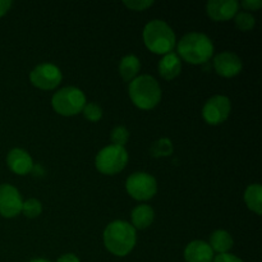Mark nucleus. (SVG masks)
Returning <instances> with one entry per match:
<instances>
[{
    "label": "nucleus",
    "mask_w": 262,
    "mask_h": 262,
    "mask_svg": "<svg viewBox=\"0 0 262 262\" xmlns=\"http://www.w3.org/2000/svg\"><path fill=\"white\" fill-rule=\"evenodd\" d=\"M56 262H79V258L74 253H66V255L60 256Z\"/></svg>",
    "instance_id": "nucleus-29"
},
{
    "label": "nucleus",
    "mask_w": 262,
    "mask_h": 262,
    "mask_svg": "<svg viewBox=\"0 0 262 262\" xmlns=\"http://www.w3.org/2000/svg\"><path fill=\"white\" fill-rule=\"evenodd\" d=\"M53 109L63 117H73L81 113L86 105V96L77 87H64L51 99Z\"/></svg>",
    "instance_id": "nucleus-5"
},
{
    "label": "nucleus",
    "mask_w": 262,
    "mask_h": 262,
    "mask_svg": "<svg viewBox=\"0 0 262 262\" xmlns=\"http://www.w3.org/2000/svg\"><path fill=\"white\" fill-rule=\"evenodd\" d=\"M173 142L169 138H160L151 145L150 155L152 158H166L173 154Z\"/></svg>",
    "instance_id": "nucleus-20"
},
{
    "label": "nucleus",
    "mask_w": 262,
    "mask_h": 262,
    "mask_svg": "<svg viewBox=\"0 0 262 262\" xmlns=\"http://www.w3.org/2000/svg\"><path fill=\"white\" fill-rule=\"evenodd\" d=\"M210 247L212 251L217 252L219 255L222 253H228L233 247V238L227 230H215L210 235Z\"/></svg>",
    "instance_id": "nucleus-17"
},
{
    "label": "nucleus",
    "mask_w": 262,
    "mask_h": 262,
    "mask_svg": "<svg viewBox=\"0 0 262 262\" xmlns=\"http://www.w3.org/2000/svg\"><path fill=\"white\" fill-rule=\"evenodd\" d=\"M159 73L166 81H171V79L177 78L181 74L182 71V61L181 58L177 53H169L163 56L160 61H159Z\"/></svg>",
    "instance_id": "nucleus-15"
},
{
    "label": "nucleus",
    "mask_w": 262,
    "mask_h": 262,
    "mask_svg": "<svg viewBox=\"0 0 262 262\" xmlns=\"http://www.w3.org/2000/svg\"><path fill=\"white\" fill-rule=\"evenodd\" d=\"M184 258L187 262H212L214 251L209 243L204 241H193L188 243L184 250Z\"/></svg>",
    "instance_id": "nucleus-14"
},
{
    "label": "nucleus",
    "mask_w": 262,
    "mask_h": 262,
    "mask_svg": "<svg viewBox=\"0 0 262 262\" xmlns=\"http://www.w3.org/2000/svg\"><path fill=\"white\" fill-rule=\"evenodd\" d=\"M245 201L248 209L255 214H262V187L260 184H251L245 192Z\"/></svg>",
    "instance_id": "nucleus-19"
},
{
    "label": "nucleus",
    "mask_w": 262,
    "mask_h": 262,
    "mask_svg": "<svg viewBox=\"0 0 262 262\" xmlns=\"http://www.w3.org/2000/svg\"><path fill=\"white\" fill-rule=\"evenodd\" d=\"M125 189L132 199L137 201H147L158 192V182L151 174L136 171L127 178Z\"/></svg>",
    "instance_id": "nucleus-7"
},
{
    "label": "nucleus",
    "mask_w": 262,
    "mask_h": 262,
    "mask_svg": "<svg viewBox=\"0 0 262 262\" xmlns=\"http://www.w3.org/2000/svg\"><path fill=\"white\" fill-rule=\"evenodd\" d=\"M132 227L135 229H146L152 224L155 212L150 205H138L132 211Z\"/></svg>",
    "instance_id": "nucleus-16"
},
{
    "label": "nucleus",
    "mask_w": 262,
    "mask_h": 262,
    "mask_svg": "<svg viewBox=\"0 0 262 262\" xmlns=\"http://www.w3.org/2000/svg\"><path fill=\"white\" fill-rule=\"evenodd\" d=\"M239 5H242L243 9L246 10H258L262 7L261 0H245V2L239 3Z\"/></svg>",
    "instance_id": "nucleus-26"
},
{
    "label": "nucleus",
    "mask_w": 262,
    "mask_h": 262,
    "mask_svg": "<svg viewBox=\"0 0 262 262\" xmlns=\"http://www.w3.org/2000/svg\"><path fill=\"white\" fill-rule=\"evenodd\" d=\"M232 104L229 97L216 95L207 100L202 109V117L210 125H219L229 118Z\"/></svg>",
    "instance_id": "nucleus-9"
},
{
    "label": "nucleus",
    "mask_w": 262,
    "mask_h": 262,
    "mask_svg": "<svg viewBox=\"0 0 262 262\" xmlns=\"http://www.w3.org/2000/svg\"><path fill=\"white\" fill-rule=\"evenodd\" d=\"M22 212L25 216L33 219V217H37L41 215V212H42V205H41V202L38 200L30 199L23 202Z\"/></svg>",
    "instance_id": "nucleus-22"
},
{
    "label": "nucleus",
    "mask_w": 262,
    "mask_h": 262,
    "mask_svg": "<svg viewBox=\"0 0 262 262\" xmlns=\"http://www.w3.org/2000/svg\"><path fill=\"white\" fill-rule=\"evenodd\" d=\"M128 92L133 104L142 110L154 109L161 100L160 84L148 74L136 77L129 83Z\"/></svg>",
    "instance_id": "nucleus-4"
},
{
    "label": "nucleus",
    "mask_w": 262,
    "mask_h": 262,
    "mask_svg": "<svg viewBox=\"0 0 262 262\" xmlns=\"http://www.w3.org/2000/svg\"><path fill=\"white\" fill-rule=\"evenodd\" d=\"M140 59L136 55H127L120 60L119 73L125 82H132L140 72Z\"/></svg>",
    "instance_id": "nucleus-18"
},
{
    "label": "nucleus",
    "mask_w": 262,
    "mask_h": 262,
    "mask_svg": "<svg viewBox=\"0 0 262 262\" xmlns=\"http://www.w3.org/2000/svg\"><path fill=\"white\" fill-rule=\"evenodd\" d=\"M7 164L13 173L26 176L33 169V160L30 154L23 148H13L7 156Z\"/></svg>",
    "instance_id": "nucleus-13"
},
{
    "label": "nucleus",
    "mask_w": 262,
    "mask_h": 262,
    "mask_svg": "<svg viewBox=\"0 0 262 262\" xmlns=\"http://www.w3.org/2000/svg\"><path fill=\"white\" fill-rule=\"evenodd\" d=\"M82 113H83L84 118L90 122H99L102 118V109L94 102H89V104L86 102Z\"/></svg>",
    "instance_id": "nucleus-24"
},
{
    "label": "nucleus",
    "mask_w": 262,
    "mask_h": 262,
    "mask_svg": "<svg viewBox=\"0 0 262 262\" xmlns=\"http://www.w3.org/2000/svg\"><path fill=\"white\" fill-rule=\"evenodd\" d=\"M212 262H243L239 257H237L235 255H230V253H222V255H217L216 257H214Z\"/></svg>",
    "instance_id": "nucleus-27"
},
{
    "label": "nucleus",
    "mask_w": 262,
    "mask_h": 262,
    "mask_svg": "<svg viewBox=\"0 0 262 262\" xmlns=\"http://www.w3.org/2000/svg\"><path fill=\"white\" fill-rule=\"evenodd\" d=\"M239 10L237 0H210L206 4L207 15L215 22H225L232 19Z\"/></svg>",
    "instance_id": "nucleus-12"
},
{
    "label": "nucleus",
    "mask_w": 262,
    "mask_h": 262,
    "mask_svg": "<svg viewBox=\"0 0 262 262\" xmlns=\"http://www.w3.org/2000/svg\"><path fill=\"white\" fill-rule=\"evenodd\" d=\"M23 200L19 191L12 184H0V215L3 217H14L22 212Z\"/></svg>",
    "instance_id": "nucleus-10"
},
{
    "label": "nucleus",
    "mask_w": 262,
    "mask_h": 262,
    "mask_svg": "<svg viewBox=\"0 0 262 262\" xmlns=\"http://www.w3.org/2000/svg\"><path fill=\"white\" fill-rule=\"evenodd\" d=\"M63 76L55 64L42 63L36 66L30 73V81L35 87L45 91L55 90L60 84Z\"/></svg>",
    "instance_id": "nucleus-8"
},
{
    "label": "nucleus",
    "mask_w": 262,
    "mask_h": 262,
    "mask_svg": "<svg viewBox=\"0 0 262 262\" xmlns=\"http://www.w3.org/2000/svg\"><path fill=\"white\" fill-rule=\"evenodd\" d=\"M242 59L232 51H223L214 58V68L219 76L232 78L242 71Z\"/></svg>",
    "instance_id": "nucleus-11"
},
{
    "label": "nucleus",
    "mask_w": 262,
    "mask_h": 262,
    "mask_svg": "<svg viewBox=\"0 0 262 262\" xmlns=\"http://www.w3.org/2000/svg\"><path fill=\"white\" fill-rule=\"evenodd\" d=\"M123 4L129 8L130 10L141 12V10H145L150 8L151 5H154V2L152 0H129V2H124Z\"/></svg>",
    "instance_id": "nucleus-25"
},
{
    "label": "nucleus",
    "mask_w": 262,
    "mask_h": 262,
    "mask_svg": "<svg viewBox=\"0 0 262 262\" xmlns=\"http://www.w3.org/2000/svg\"><path fill=\"white\" fill-rule=\"evenodd\" d=\"M137 234L132 224L124 220L110 223L104 230V245L110 253L115 256H127L135 248Z\"/></svg>",
    "instance_id": "nucleus-1"
},
{
    "label": "nucleus",
    "mask_w": 262,
    "mask_h": 262,
    "mask_svg": "<svg viewBox=\"0 0 262 262\" xmlns=\"http://www.w3.org/2000/svg\"><path fill=\"white\" fill-rule=\"evenodd\" d=\"M143 42L151 53L166 55L176 48V33L166 22L154 19L143 28Z\"/></svg>",
    "instance_id": "nucleus-3"
},
{
    "label": "nucleus",
    "mask_w": 262,
    "mask_h": 262,
    "mask_svg": "<svg viewBox=\"0 0 262 262\" xmlns=\"http://www.w3.org/2000/svg\"><path fill=\"white\" fill-rule=\"evenodd\" d=\"M128 163V152L125 147L110 145L99 151L95 159L96 169L105 176L120 173Z\"/></svg>",
    "instance_id": "nucleus-6"
},
{
    "label": "nucleus",
    "mask_w": 262,
    "mask_h": 262,
    "mask_svg": "<svg viewBox=\"0 0 262 262\" xmlns=\"http://www.w3.org/2000/svg\"><path fill=\"white\" fill-rule=\"evenodd\" d=\"M178 56L193 66L207 63L214 54V43L205 33L191 32L184 35L177 45Z\"/></svg>",
    "instance_id": "nucleus-2"
},
{
    "label": "nucleus",
    "mask_w": 262,
    "mask_h": 262,
    "mask_svg": "<svg viewBox=\"0 0 262 262\" xmlns=\"http://www.w3.org/2000/svg\"><path fill=\"white\" fill-rule=\"evenodd\" d=\"M235 26L239 28L243 32H247V31L253 30L256 25V19L250 12H239L235 14L234 17Z\"/></svg>",
    "instance_id": "nucleus-21"
},
{
    "label": "nucleus",
    "mask_w": 262,
    "mask_h": 262,
    "mask_svg": "<svg viewBox=\"0 0 262 262\" xmlns=\"http://www.w3.org/2000/svg\"><path fill=\"white\" fill-rule=\"evenodd\" d=\"M30 262H51V261L45 260V258H35V260H31Z\"/></svg>",
    "instance_id": "nucleus-30"
},
{
    "label": "nucleus",
    "mask_w": 262,
    "mask_h": 262,
    "mask_svg": "<svg viewBox=\"0 0 262 262\" xmlns=\"http://www.w3.org/2000/svg\"><path fill=\"white\" fill-rule=\"evenodd\" d=\"M10 7H12V2L10 0H0V17L7 14L9 12Z\"/></svg>",
    "instance_id": "nucleus-28"
},
{
    "label": "nucleus",
    "mask_w": 262,
    "mask_h": 262,
    "mask_svg": "<svg viewBox=\"0 0 262 262\" xmlns=\"http://www.w3.org/2000/svg\"><path fill=\"white\" fill-rule=\"evenodd\" d=\"M128 138H129V130L125 127H123V125H117V127L112 130V133H110V140H112V143L114 146L124 147Z\"/></svg>",
    "instance_id": "nucleus-23"
}]
</instances>
